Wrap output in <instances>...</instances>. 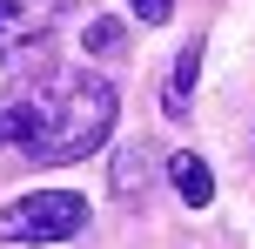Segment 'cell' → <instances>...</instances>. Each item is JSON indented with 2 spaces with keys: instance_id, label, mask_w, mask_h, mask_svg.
I'll return each instance as SVG.
<instances>
[{
  "instance_id": "1",
  "label": "cell",
  "mask_w": 255,
  "mask_h": 249,
  "mask_svg": "<svg viewBox=\"0 0 255 249\" xmlns=\"http://www.w3.org/2000/svg\"><path fill=\"white\" fill-rule=\"evenodd\" d=\"M13 115H20V155L40 162V169H61V162H88L94 148L115 135L121 94L108 74H88V67H67V74H47L34 88L7 94Z\"/></svg>"
},
{
  "instance_id": "2",
  "label": "cell",
  "mask_w": 255,
  "mask_h": 249,
  "mask_svg": "<svg viewBox=\"0 0 255 249\" xmlns=\"http://www.w3.org/2000/svg\"><path fill=\"white\" fill-rule=\"evenodd\" d=\"M54 20L61 0H0V94L27 88L54 61Z\"/></svg>"
},
{
  "instance_id": "3",
  "label": "cell",
  "mask_w": 255,
  "mask_h": 249,
  "mask_svg": "<svg viewBox=\"0 0 255 249\" xmlns=\"http://www.w3.org/2000/svg\"><path fill=\"white\" fill-rule=\"evenodd\" d=\"M81 229H88V196H74V189H34V196H13L0 209L7 243H67Z\"/></svg>"
},
{
  "instance_id": "4",
  "label": "cell",
  "mask_w": 255,
  "mask_h": 249,
  "mask_svg": "<svg viewBox=\"0 0 255 249\" xmlns=\"http://www.w3.org/2000/svg\"><path fill=\"white\" fill-rule=\"evenodd\" d=\"M168 182H175V196L188 202V209H208V202H215V175H208V162L188 155V148L168 155Z\"/></svg>"
},
{
  "instance_id": "5",
  "label": "cell",
  "mask_w": 255,
  "mask_h": 249,
  "mask_svg": "<svg viewBox=\"0 0 255 249\" xmlns=\"http://www.w3.org/2000/svg\"><path fill=\"white\" fill-rule=\"evenodd\" d=\"M195 74H202V40H188V47L175 54V74H168L161 108H168L175 121H188V108H195Z\"/></svg>"
},
{
  "instance_id": "6",
  "label": "cell",
  "mask_w": 255,
  "mask_h": 249,
  "mask_svg": "<svg viewBox=\"0 0 255 249\" xmlns=\"http://www.w3.org/2000/svg\"><path fill=\"white\" fill-rule=\"evenodd\" d=\"M81 47H88L94 61H121V54H128V27L115 20V13H101V20H88V34H81Z\"/></svg>"
},
{
  "instance_id": "7",
  "label": "cell",
  "mask_w": 255,
  "mask_h": 249,
  "mask_svg": "<svg viewBox=\"0 0 255 249\" xmlns=\"http://www.w3.org/2000/svg\"><path fill=\"white\" fill-rule=\"evenodd\" d=\"M141 175H148V148H121V155H115V196L121 202L141 196Z\"/></svg>"
},
{
  "instance_id": "8",
  "label": "cell",
  "mask_w": 255,
  "mask_h": 249,
  "mask_svg": "<svg viewBox=\"0 0 255 249\" xmlns=\"http://www.w3.org/2000/svg\"><path fill=\"white\" fill-rule=\"evenodd\" d=\"M134 7V20H148V27H161L168 13H175V0H128Z\"/></svg>"
}]
</instances>
